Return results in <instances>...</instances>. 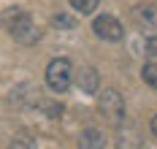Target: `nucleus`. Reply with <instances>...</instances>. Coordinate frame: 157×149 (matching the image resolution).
<instances>
[{
	"instance_id": "nucleus-6",
	"label": "nucleus",
	"mask_w": 157,
	"mask_h": 149,
	"mask_svg": "<svg viewBox=\"0 0 157 149\" xmlns=\"http://www.w3.org/2000/svg\"><path fill=\"white\" fill-rule=\"evenodd\" d=\"M78 84H81L84 92H95V90H98V73H95L92 68H84V71L78 73Z\"/></svg>"
},
{
	"instance_id": "nucleus-8",
	"label": "nucleus",
	"mask_w": 157,
	"mask_h": 149,
	"mask_svg": "<svg viewBox=\"0 0 157 149\" xmlns=\"http://www.w3.org/2000/svg\"><path fill=\"white\" fill-rule=\"evenodd\" d=\"M141 76H144V82L149 84V87L157 90V63H146L144 71H141Z\"/></svg>"
},
{
	"instance_id": "nucleus-5",
	"label": "nucleus",
	"mask_w": 157,
	"mask_h": 149,
	"mask_svg": "<svg viewBox=\"0 0 157 149\" xmlns=\"http://www.w3.org/2000/svg\"><path fill=\"white\" fill-rule=\"evenodd\" d=\"M92 30L98 38H103V41H122V25L117 22L114 17H109V14H100V17L92 22Z\"/></svg>"
},
{
	"instance_id": "nucleus-10",
	"label": "nucleus",
	"mask_w": 157,
	"mask_h": 149,
	"mask_svg": "<svg viewBox=\"0 0 157 149\" xmlns=\"http://www.w3.org/2000/svg\"><path fill=\"white\" fill-rule=\"evenodd\" d=\"M146 54H149L152 60H157V35H152V38L146 41Z\"/></svg>"
},
{
	"instance_id": "nucleus-2",
	"label": "nucleus",
	"mask_w": 157,
	"mask_h": 149,
	"mask_svg": "<svg viewBox=\"0 0 157 149\" xmlns=\"http://www.w3.org/2000/svg\"><path fill=\"white\" fill-rule=\"evenodd\" d=\"M8 33L14 35L16 41H22V44H33L35 38H38V30H35V22L30 19V14H25V11H19L14 8V14H8Z\"/></svg>"
},
{
	"instance_id": "nucleus-12",
	"label": "nucleus",
	"mask_w": 157,
	"mask_h": 149,
	"mask_svg": "<svg viewBox=\"0 0 157 149\" xmlns=\"http://www.w3.org/2000/svg\"><path fill=\"white\" fill-rule=\"evenodd\" d=\"M152 133H155V136H157V117H155V119H152Z\"/></svg>"
},
{
	"instance_id": "nucleus-3",
	"label": "nucleus",
	"mask_w": 157,
	"mask_h": 149,
	"mask_svg": "<svg viewBox=\"0 0 157 149\" xmlns=\"http://www.w3.org/2000/svg\"><path fill=\"white\" fill-rule=\"evenodd\" d=\"M130 19L133 25L146 35L157 33V3H138L133 11H130Z\"/></svg>"
},
{
	"instance_id": "nucleus-9",
	"label": "nucleus",
	"mask_w": 157,
	"mask_h": 149,
	"mask_svg": "<svg viewBox=\"0 0 157 149\" xmlns=\"http://www.w3.org/2000/svg\"><path fill=\"white\" fill-rule=\"evenodd\" d=\"M81 147H103V138H100L95 130H87L84 138H81Z\"/></svg>"
},
{
	"instance_id": "nucleus-4",
	"label": "nucleus",
	"mask_w": 157,
	"mask_h": 149,
	"mask_svg": "<svg viewBox=\"0 0 157 149\" xmlns=\"http://www.w3.org/2000/svg\"><path fill=\"white\" fill-rule=\"evenodd\" d=\"M100 114L109 119L111 125H119L122 122V117H125V103H122V95L117 92V90H106V92H100Z\"/></svg>"
},
{
	"instance_id": "nucleus-7",
	"label": "nucleus",
	"mask_w": 157,
	"mask_h": 149,
	"mask_svg": "<svg viewBox=\"0 0 157 149\" xmlns=\"http://www.w3.org/2000/svg\"><path fill=\"white\" fill-rule=\"evenodd\" d=\"M68 3H71V8H76L78 14H92L98 8V0H68Z\"/></svg>"
},
{
	"instance_id": "nucleus-11",
	"label": "nucleus",
	"mask_w": 157,
	"mask_h": 149,
	"mask_svg": "<svg viewBox=\"0 0 157 149\" xmlns=\"http://www.w3.org/2000/svg\"><path fill=\"white\" fill-rule=\"evenodd\" d=\"M54 25H65V27H71L73 22H71V19H65V17H57V19H54Z\"/></svg>"
},
{
	"instance_id": "nucleus-1",
	"label": "nucleus",
	"mask_w": 157,
	"mask_h": 149,
	"mask_svg": "<svg viewBox=\"0 0 157 149\" xmlns=\"http://www.w3.org/2000/svg\"><path fill=\"white\" fill-rule=\"evenodd\" d=\"M46 84L54 92H65L73 84V65H71V60H65V57L52 60L46 65Z\"/></svg>"
}]
</instances>
